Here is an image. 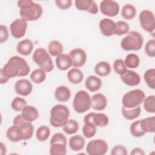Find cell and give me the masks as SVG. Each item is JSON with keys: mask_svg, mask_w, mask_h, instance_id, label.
Returning a JSON list of instances; mask_svg holds the SVG:
<instances>
[{"mask_svg": "<svg viewBox=\"0 0 155 155\" xmlns=\"http://www.w3.org/2000/svg\"><path fill=\"white\" fill-rule=\"evenodd\" d=\"M30 71V66L25 59L18 56H13L1 69V84L7 83L11 78L26 76Z\"/></svg>", "mask_w": 155, "mask_h": 155, "instance_id": "obj_1", "label": "cell"}, {"mask_svg": "<svg viewBox=\"0 0 155 155\" xmlns=\"http://www.w3.org/2000/svg\"><path fill=\"white\" fill-rule=\"evenodd\" d=\"M17 5L20 9L21 18L27 22L37 21L42 15V6L31 0H19Z\"/></svg>", "mask_w": 155, "mask_h": 155, "instance_id": "obj_2", "label": "cell"}, {"mask_svg": "<svg viewBox=\"0 0 155 155\" xmlns=\"http://www.w3.org/2000/svg\"><path fill=\"white\" fill-rule=\"evenodd\" d=\"M69 116L70 110L67 106L56 104L50 110V123L53 127H62L68 120Z\"/></svg>", "mask_w": 155, "mask_h": 155, "instance_id": "obj_3", "label": "cell"}, {"mask_svg": "<svg viewBox=\"0 0 155 155\" xmlns=\"http://www.w3.org/2000/svg\"><path fill=\"white\" fill-rule=\"evenodd\" d=\"M143 38L142 35L136 31H131L122 39L121 48L125 51H137L143 45Z\"/></svg>", "mask_w": 155, "mask_h": 155, "instance_id": "obj_4", "label": "cell"}, {"mask_svg": "<svg viewBox=\"0 0 155 155\" xmlns=\"http://www.w3.org/2000/svg\"><path fill=\"white\" fill-rule=\"evenodd\" d=\"M32 59L33 61L45 72H51L54 68L51 58L47 51L42 47H39L35 50Z\"/></svg>", "mask_w": 155, "mask_h": 155, "instance_id": "obj_5", "label": "cell"}, {"mask_svg": "<svg viewBox=\"0 0 155 155\" xmlns=\"http://www.w3.org/2000/svg\"><path fill=\"white\" fill-rule=\"evenodd\" d=\"M145 94L140 89H134L127 91L122 97V104L126 108H133L139 106L143 101Z\"/></svg>", "mask_w": 155, "mask_h": 155, "instance_id": "obj_6", "label": "cell"}, {"mask_svg": "<svg viewBox=\"0 0 155 155\" xmlns=\"http://www.w3.org/2000/svg\"><path fill=\"white\" fill-rule=\"evenodd\" d=\"M91 96L85 90H79L74 95L73 107L78 113H84L91 108Z\"/></svg>", "mask_w": 155, "mask_h": 155, "instance_id": "obj_7", "label": "cell"}, {"mask_svg": "<svg viewBox=\"0 0 155 155\" xmlns=\"http://www.w3.org/2000/svg\"><path fill=\"white\" fill-rule=\"evenodd\" d=\"M67 139L64 134L56 133L53 135L50 142V154L65 155L67 153Z\"/></svg>", "mask_w": 155, "mask_h": 155, "instance_id": "obj_8", "label": "cell"}, {"mask_svg": "<svg viewBox=\"0 0 155 155\" xmlns=\"http://www.w3.org/2000/svg\"><path fill=\"white\" fill-rule=\"evenodd\" d=\"M139 20L143 30L153 35L155 29V18L153 12L149 10H142L139 15Z\"/></svg>", "mask_w": 155, "mask_h": 155, "instance_id": "obj_9", "label": "cell"}, {"mask_svg": "<svg viewBox=\"0 0 155 155\" xmlns=\"http://www.w3.org/2000/svg\"><path fill=\"white\" fill-rule=\"evenodd\" d=\"M107 142L101 139L90 140L86 147V152L89 155H104L108 151Z\"/></svg>", "mask_w": 155, "mask_h": 155, "instance_id": "obj_10", "label": "cell"}, {"mask_svg": "<svg viewBox=\"0 0 155 155\" xmlns=\"http://www.w3.org/2000/svg\"><path fill=\"white\" fill-rule=\"evenodd\" d=\"M84 122V124H91L96 127H105L109 123V118L104 113L91 112L85 116Z\"/></svg>", "mask_w": 155, "mask_h": 155, "instance_id": "obj_11", "label": "cell"}, {"mask_svg": "<svg viewBox=\"0 0 155 155\" xmlns=\"http://www.w3.org/2000/svg\"><path fill=\"white\" fill-rule=\"evenodd\" d=\"M99 10L102 15L112 18L119 14L120 7L115 1L103 0L99 4Z\"/></svg>", "mask_w": 155, "mask_h": 155, "instance_id": "obj_12", "label": "cell"}, {"mask_svg": "<svg viewBox=\"0 0 155 155\" xmlns=\"http://www.w3.org/2000/svg\"><path fill=\"white\" fill-rule=\"evenodd\" d=\"M27 21L22 18H18L14 20L10 25V31L12 36L19 39L24 36L27 29Z\"/></svg>", "mask_w": 155, "mask_h": 155, "instance_id": "obj_13", "label": "cell"}, {"mask_svg": "<svg viewBox=\"0 0 155 155\" xmlns=\"http://www.w3.org/2000/svg\"><path fill=\"white\" fill-rule=\"evenodd\" d=\"M68 54L72 61V66L74 68L81 67L86 62L87 54L82 48H75L71 50Z\"/></svg>", "mask_w": 155, "mask_h": 155, "instance_id": "obj_14", "label": "cell"}, {"mask_svg": "<svg viewBox=\"0 0 155 155\" xmlns=\"http://www.w3.org/2000/svg\"><path fill=\"white\" fill-rule=\"evenodd\" d=\"M13 125H19L22 128L24 132V140L31 138L34 131V127L31 122L25 120L21 114H18L13 119Z\"/></svg>", "mask_w": 155, "mask_h": 155, "instance_id": "obj_15", "label": "cell"}, {"mask_svg": "<svg viewBox=\"0 0 155 155\" xmlns=\"http://www.w3.org/2000/svg\"><path fill=\"white\" fill-rule=\"evenodd\" d=\"M74 5L78 10L86 11L92 15L97 13L99 11L97 4L93 0H76Z\"/></svg>", "mask_w": 155, "mask_h": 155, "instance_id": "obj_16", "label": "cell"}, {"mask_svg": "<svg viewBox=\"0 0 155 155\" xmlns=\"http://www.w3.org/2000/svg\"><path fill=\"white\" fill-rule=\"evenodd\" d=\"M16 93L22 96L29 95L33 90V85L30 81L26 79H21L17 81L15 84Z\"/></svg>", "mask_w": 155, "mask_h": 155, "instance_id": "obj_17", "label": "cell"}, {"mask_svg": "<svg viewBox=\"0 0 155 155\" xmlns=\"http://www.w3.org/2000/svg\"><path fill=\"white\" fill-rule=\"evenodd\" d=\"M7 139L12 142H18L24 140V132L22 128L17 125L10 127L6 131Z\"/></svg>", "mask_w": 155, "mask_h": 155, "instance_id": "obj_18", "label": "cell"}, {"mask_svg": "<svg viewBox=\"0 0 155 155\" xmlns=\"http://www.w3.org/2000/svg\"><path fill=\"white\" fill-rule=\"evenodd\" d=\"M99 27L101 33L105 36H111L114 35L116 22L110 18H104L99 21Z\"/></svg>", "mask_w": 155, "mask_h": 155, "instance_id": "obj_19", "label": "cell"}, {"mask_svg": "<svg viewBox=\"0 0 155 155\" xmlns=\"http://www.w3.org/2000/svg\"><path fill=\"white\" fill-rule=\"evenodd\" d=\"M121 81L124 84L128 86H136L139 84L141 79L138 73L136 71L127 70V71L122 75L120 76Z\"/></svg>", "mask_w": 155, "mask_h": 155, "instance_id": "obj_20", "label": "cell"}, {"mask_svg": "<svg viewBox=\"0 0 155 155\" xmlns=\"http://www.w3.org/2000/svg\"><path fill=\"white\" fill-rule=\"evenodd\" d=\"M91 107L94 110L102 111L105 109L107 106V99L104 94L96 93L91 97Z\"/></svg>", "mask_w": 155, "mask_h": 155, "instance_id": "obj_21", "label": "cell"}, {"mask_svg": "<svg viewBox=\"0 0 155 155\" xmlns=\"http://www.w3.org/2000/svg\"><path fill=\"white\" fill-rule=\"evenodd\" d=\"M68 145L71 150L74 151H78L84 148L85 140L81 135L75 134L71 136L69 139Z\"/></svg>", "mask_w": 155, "mask_h": 155, "instance_id": "obj_22", "label": "cell"}, {"mask_svg": "<svg viewBox=\"0 0 155 155\" xmlns=\"http://www.w3.org/2000/svg\"><path fill=\"white\" fill-rule=\"evenodd\" d=\"M33 43L29 39H25L19 42L16 46V50L18 53L23 56L29 55L33 51Z\"/></svg>", "mask_w": 155, "mask_h": 155, "instance_id": "obj_23", "label": "cell"}, {"mask_svg": "<svg viewBox=\"0 0 155 155\" xmlns=\"http://www.w3.org/2000/svg\"><path fill=\"white\" fill-rule=\"evenodd\" d=\"M57 68L61 71H65L72 66V61L69 54L62 53L57 56L55 60Z\"/></svg>", "mask_w": 155, "mask_h": 155, "instance_id": "obj_24", "label": "cell"}, {"mask_svg": "<svg viewBox=\"0 0 155 155\" xmlns=\"http://www.w3.org/2000/svg\"><path fill=\"white\" fill-rule=\"evenodd\" d=\"M22 117L27 121L32 122L39 117L38 110L32 105H26L21 111Z\"/></svg>", "mask_w": 155, "mask_h": 155, "instance_id": "obj_25", "label": "cell"}, {"mask_svg": "<svg viewBox=\"0 0 155 155\" xmlns=\"http://www.w3.org/2000/svg\"><path fill=\"white\" fill-rule=\"evenodd\" d=\"M70 97L71 91L67 86H59L54 91V97L59 102H65L70 99Z\"/></svg>", "mask_w": 155, "mask_h": 155, "instance_id": "obj_26", "label": "cell"}, {"mask_svg": "<svg viewBox=\"0 0 155 155\" xmlns=\"http://www.w3.org/2000/svg\"><path fill=\"white\" fill-rule=\"evenodd\" d=\"M102 84L101 79L94 75L89 76L85 82L86 88L91 92L98 91L102 87Z\"/></svg>", "mask_w": 155, "mask_h": 155, "instance_id": "obj_27", "label": "cell"}, {"mask_svg": "<svg viewBox=\"0 0 155 155\" xmlns=\"http://www.w3.org/2000/svg\"><path fill=\"white\" fill-rule=\"evenodd\" d=\"M68 80L73 84H80L84 79V74L82 71L78 68H71L67 74Z\"/></svg>", "mask_w": 155, "mask_h": 155, "instance_id": "obj_28", "label": "cell"}, {"mask_svg": "<svg viewBox=\"0 0 155 155\" xmlns=\"http://www.w3.org/2000/svg\"><path fill=\"white\" fill-rule=\"evenodd\" d=\"M94 70L97 75L101 77H104L108 76L111 73V68L108 62L100 61L96 64Z\"/></svg>", "mask_w": 155, "mask_h": 155, "instance_id": "obj_29", "label": "cell"}, {"mask_svg": "<svg viewBox=\"0 0 155 155\" xmlns=\"http://www.w3.org/2000/svg\"><path fill=\"white\" fill-rule=\"evenodd\" d=\"M122 114L127 120H131L137 118L141 114V108L139 106L133 108H126L122 107Z\"/></svg>", "mask_w": 155, "mask_h": 155, "instance_id": "obj_30", "label": "cell"}, {"mask_svg": "<svg viewBox=\"0 0 155 155\" xmlns=\"http://www.w3.org/2000/svg\"><path fill=\"white\" fill-rule=\"evenodd\" d=\"M140 124L143 131L146 133H154L155 117L151 116L140 120Z\"/></svg>", "mask_w": 155, "mask_h": 155, "instance_id": "obj_31", "label": "cell"}, {"mask_svg": "<svg viewBox=\"0 0 155 155\" xmlns=\"http://www.w3.org/2000/svg\"><path fill=\"white\" fill-rule=\"evenodd\" d=\"M64 47L62 44L58 41L53 40L50 42L48 45V53L52 56L57 57L62 54Z\"/></svg>", "mask_w": 155, "mask_h": 155, "instance_id": "obj_32", "label": "cell"}, {"mask_svg": "<svg viewBox=\"0 0 155 155\" xmlns=\"http://www.w3.org/2000/svg\"><path fill=\"white\" fill-rule=\"evenodd\" d=\"M137 11L136 7L131 4H125L122 8L121 15L126 20L133 19L136 15Z\"/></svg>", "mask_w": 155, "mask_h": 155, "instance_id": "obj_33", "label": "cell"}, {"mask_svg": "<svg viewBox=\"0 0 155 155\" xmlns=\"http://www.w3.org/2000/svg\"><path fill=\"white\" fill-rule=\"evenodd\" d=\"M124 61L127 68L130 69H134L137 68L140 64L139 57L135 53L128 54Z\"/></svg>", "mask_w": 155, "mask_h": 155, "instance_id": "obj_34", "label": "cell"}, {"mask_svg": "<svg viewBox=\"0 0 155 155\" xmlns=\"http://www.w3.org/2000/svg\"><path fill=\"white\" fill-rule=\"evenodd\" d=\"M30 78L34 83L37 84H41L46 79V72L41 68H36L31 73Z\"/></svg>", "mask_w": 155, "mask_h": 155, "instance_id": "obj_35", "label": "cell"}, {"mask_svg": "<svg viewBox=\"0 0 155 155\" xmlns=\"http://www.w3.org/2000/svg\"><path fill=\"white\" fill-rule=\"evenodd\" d=\"M79 124L74 119H68L62 127L63 131L68 135L76 133L79 130Z\"/></svg>", "mask_w": 155, "mask_h": 155, "instance_id": "obj_36", "label": "cell"}, {"mask_svg": "<svg viewBox=\"0 0 155 155\" xmlns=\"http://www.w3.org/2000/svg\"><path fill=\"white\" fill-rule=\"evenodd\" d=\"M50 135V128L47 125H41L38 128L36 132V137L38 140L44 142L47 140Z\"/></svg>", "mask_w": 155, "mask_h": 155, "instance_id": "obj_37", "label": "cell"}, {"mask_svg": "<svg viewBox=\"0 0 155 155\" xmlns=\"http://www.w3.org/2000/svg\"><path fill=\"white\" fill-rule=\"evenodd\" d=\"M144 81L147 86L151 88L155 89V69H148L143 74Z\"/></svg>", "mask_w": 155, "mask_h": 155, "instance_id": "obj_38", "label": "cell"}, {"mask_svg": "<svg viewBox=\"0 0 155 155\" xmlns=\"http://www.w3.org/2000/svg\"><path fill=\"white\" fill-rule=\"evenodd\" d=\"M144 110L149 113H155V96L149 95L145 97L143 101Z\"/></svg>", "mask_w": 155, "mask_h": 155, "instance_id": "obj_39", "label": "cell"}, {"mask_svg": "<svg viewBox=\"0 0 155 155\" xmlns=\"http://www.w3.org/2000/svg\"><path fill=\"white\" fill-rule=\"evenodd\" d=\"M130 26L127 22L124 21H119L116 22L114 35L122 36L129 33Z\"/></svg>", "mask_w": 155, "mask_h": 155, "instance_id": "obj_40", "label": "cell"}, {"mask_svg": "<svg viewBox=\"0 0 155 155\" xmlns=\"http://www.w3.org/2000/svg\"><path fill=\"white\" fill-rule=\"evenodd\" d=\"M26 105H27L26 100L21 97H15L11 103V107L15 111H22Z\"/></svg>", "mask_w": 155, "mask_h": 155, "instance_id": "obj_41", "label": "cell"}, {"mask_svg": "<svg viewBox=\"0 0 155 155\" xmlns=\"http://www.w3.org/2000/svg\"><path fill=\"white\" fill-rule=\"evenodd\" d=\"M130 133L134 137H142L145 134V133L143 131V130L140 127V120L134 121L130 125Z\"/></svg>", "mask_w": 155, "mask_h": 155, "instance_id": "obj_42", "label": "cell"}, {"mask_svg": "<svg viewBox=\"0 0 155 155\" xmlns=\"http://www.w3.org/2000/svg\"><path fill=\"white\" fill-rule=\"evenodd\" d=\"M113 67L115 73L120 76L124 74L128 70L124 61L121 59H116L113 62Z\"/></svg>", "mask_w": 155, "mask_h": 155, "instance_id": "obj_43", "label": "cell"}, {"mask_svg": "<svg viewBox=\"0 0 155 155\" xmlns=\"http://www.w3.org/2000/svg\"><path fill=\"white\" fill-rule=\"evenodd\" d=\"M83 135L87 139L93 137L96 133V127L91 124H84L82 127Z\"/></svg>", "mask_w": 155, "mask_h": 155, "instance_id": "obj_44", "label": "cell"}, {"mask_svg": "<svg viewBox=\"0 0 155 155\" xmlns=\"http://www.w3.org/2000/svg\"><path fill=\"white\" fill-rule=\"evenodd\" d=\"M145 52L147 56L151 58L155 56V40L154 39L147 41L145 46Z\"/></svg>", "mask_w": 155, "mask_h": 155, "instance_id": "obj_45", "label": "cell"}, {"mask_svg": "<svg viewBox=\"0 0 155 155\" xmlns=\"http://www.w3.org/2000/svg\"><path fill=\"white\" fill-rule=\"evenodd\" d=\"M112 155H127L128 151L125 147L122 145H116L113 147L111 151Z\"/></svg>", "mask_w": 155, "mask_h": 155, "instance_id": "obj_46", "label": "cell"}, {"mask_svg": "<svg viewBox=\"0 0 155 155\" xmlns=\"http://www.w3.org/2000/svg\"><path fill=\"white\" fill-rule=\"evenodd\" d=\"M55 4L59 8L67 10L71 6L72 1L71 0H56Z\"/></svg>", "mask_w": 155, "mask_h": 155, "instance_id": "obj_47", "label": "cell"}, {"mask_svg": "<svg viewBox=\"0 0 155 155\" xmlns=\"http://www.w3.org/2000/svg\"><path fill=\"white\" fill-rule=\"evenodd\" d=\"M1 36H0V42L2 44L6 42L8 38V31L7 26L4 25H1Z\"/></svg>", "mask_w": 155, "mask_h": 155, "instance_id": "obj_48", "label": "cell"}, {"mask_svg": "<svg viewBox=\"0 0 155 155\" xmlns=\"http://www.w3.org/2000/svg\"><path fill=\"white\" fill-rule=\"evenodd\" d=\"M130 154L132 155H144L145 153L142 148L139 147H136L133 148L131 150Z\"/></svg>", "mask_w": 155, "mask_h": 155, "instance_id": "obj_49", "label": "cell"}, {"mask_svg": "<svg viewBox=\"0 0 155 155\" xmlns=\"http://www.w3.org/2000/svg\"><path fill=\"white\" fill-rule=\"evenodd\" d=\"M7 153V148L5 147V145L2 143L1 142L0 143V153L2 155H4L5 154Z\"/></svg>", "mask_w": 155, "mask_h": 155, "instance_id": "obj_50", "label": "cell"}]
</instances>
